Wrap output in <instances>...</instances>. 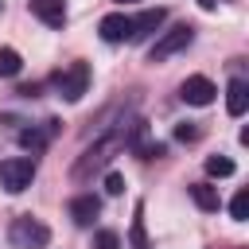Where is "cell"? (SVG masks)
<instances>
[{
    "label": "cell",
    "mask_w": 249,
    "mask_h": 249,
    "mask_svg": "<svg viewBox=\"0 0 249 249\" xmlns=\"http://www.w3.org/2000/svg\"><path fill=\"white\" fill-rule=\"evenodd\" d=\"M31 12L47 27H62L66 23V0H31Z\"/></svg>",
    "instance_id": "8fae6325"
},
{
    "label": "cell",
    "mask_w": 249,
    "mask_h": 249,
    "mask_svg": "<svg viewBox=\"0 0 249 249\" xmlns=\"http://www.w3.org/2000/svg\"><path fill=\"white\" fill-rule=\"evenodd\" d=\"M54 132H58V121H47V128H23V132H19V144H23L31 156H39Z\"/></svg>",
    "instance_id": "4fadbf2b"
},
{
    "label": "cell",
    "mask_w": 249,
    "mask_h": 249,
    "mask_svg": "<svg viewBox=\"0 0 249 249\" xmlns=\"http://www.w3.org/2000/svg\"><path fill=\"white\" fill-rule=\"evenodd\" d=\"M121 148H124L121 132H105V136H101L97 144H89V148L82 152V160L74 163V171H70V175H74V179H86V175L101 171V167H105V163H109V160H113V156H117Z\"/></svg>",
    "instance_id": "6da1fadb"
},
{
    "label": "cell",
    "mask_w": 249,
    "mask_h": 249,
    "mask_svg": "<svg viewBox=\"0 0 249 249\" xmlns=\"http://www.w3.org/2000/svg\"><path fill=\"white\" fill-rule=\"evenodd\" d=\"M187 191H191V198H195V206H198V210H206V214L222 206V198H218V187H210V183H191Z\"/></svg>",
    "instance_id": "5bb4252c"
},
{
    "label": "cell",
    "mask_w": 249,
    "mask_h": 249,
    "mask_svg": "<svg viewBox=\"0 0 249 249\" xmlns=\"http://www.w3.org/2000/svg\"><path fill=\"white\" fill-rule=\"evenodd\" d=\"M117 4H132V0H117Z\"/></svg>",
    "instance_id": "cb8c5ba5"
},
{
    "label": "cell",
    "mask_w": 249,
    "mask_h": 249,
    "mask_svg": "<svg viewBox=\"0 0 249 249\" xmlns=\"http://www.w3.org/2000/svg\"><path fill=\"white\" fill-rule=\"evenodd\" d=\"M167 19V12L163 8H148V12H140V16H128V43H140V39H152L156 31H160V23Z\"/></svg>",
    "instance_id": "52a82bcc"
},
{
    "label": "cell",
    "mask_w": 249,
    "mask_h": 249,
    "mask_svg": "<svg viewBox=\"0 0 249 249\" xmlns=\"http://www.w3.org/2000/svg\"><path fill=\"white\" fill-rule=\"evenodd\" d=\"M86 86H89V66L86 62H70L66 70L54 74V89H58L62 101H78L86 93Z\"/></svg>",
    "instance_id": "8992f818"
},
{
    "label": "cell",
    "mask_w": 249,
    "mask_h": 249,
    "mask_svg": "<svg viewBox=\"0 0 249 249\" xmlns=\"http://www.w3.org/2000/svg\"><path fill=\"white\" fill-rule=\"evenodd\" d=\"M245 109H249V82L245 78H233L226 86V113L230 117H241Z\"/></svg>",
    "instance_id": "30bf717a"
},
{
    "label": "cell",
    "mask_w": 249,
    "mask_h": 249,
    "mask_svg": "<svg viewBox=\"0 0 249 249\" xmlns=\"http://www.w3.org/2000/svg\"><path fill=\"white\" fill-rule=\"evenodd\" d=\"M97 31H101L105 43H124V39H128V16H124V12H113V16H105V19L97 23Z\"/></svg>",
    "instance_id": "7c38bea8"
},
{
    "label": "cell",
    "mask_w": 249,
    "mask_h": 249,
    "mask_svg": "<svg viewBox=\"0 0 249 249\" xmlns=\"http://www.w3.org/2000/svg\"><path fill=\"white\" fill-rule=\"evenodd\" d=\"M19 66H23L19 51H16V47H0V78H16Z\"/></svg>",
    "instance_id": "2e32d148"
},
{
    "label": "cell",
    "mask_w": 249,
    "mask_h": 249,
    "mask_svg": "<svg viewBox=\"0 0 249 249\" xmlns=\"http://www.w3.org/2000/svg\"><path fill=\"white\" fill-rule=\"evenodd\" d=\"M128 245L132 249H148V233H144V206L136 202L132 210V230H128Z\"/></svg>",
    "instance_id": "9a60e30c"
},
{
    "label": "cell",
    "mask_w": 249,
    "mask_h": 249,
    "mask_svg": "<svg viewBox=\"0 0 249 249\" xmlns=\"http://www.w3.org/2000/svg\"><path fill=\"white\" fill-rule=\"evenodd\" d=\"M97 214H101V198H97V195H74V198H70V218H74V226H93Z\"/></svg>",
    "instance_id": "9c48e42d"
},
{
    "label": "cell",
    "mask_w": 249,
    "mask_h": 249,
    "mask_svg": "<svg viewBox=\"0 0 249 249\" xmlns=\"http://www.w3.org/2000/svg\"><path fill=\"white\" fill-rule=\"evenodd\" d=\"M39 89H43L39 82H27V86H19L16 93H19V97H39Z\"/></svg>",
    "instance_id": "7402d4cb"
},
{
    "label": "cell",
    "mask_w": 249,
    "mask_h": 249,
    "mask_svg": "<svg viewBox=\"0 0 249 249\" xmlns=\"http://www.w3.org/2000/svg\"><path fill=\"white\" fill-rule=\"evenodd\" d=\"M191 39H195V27H191V23H175L171 31H163V35L148 47V62H163V58H171V54L187 51V47H191Z\"/></svg>",
    "instance_id": "277c9868"
},
{
    "label": "cell",
    "mask_w": 249,
    "mask_h": 249,
    "mask_svg": "<svg viewBox=\"0 0 249 249\" xmlns=\"http://www.w3.org/2000/svg\"><path fill=\"white\" fill-rule=\"evenodd\" d=\"M105 195H124V179H121L117 171L105 175Z\"/></svg>",
    "instance_id": "44dd1931"
},
{
    "label": "cell",
    "mask_w": 249,
    "mask_h": 249,
    "mask_svg": "<svg viewBox=\"0 0 249 249\" xmlns=\"http://www.w3.org/2000/svg\"><path fill=\"white\" fill-rule=\"evenodd\" d=\"M175 140H183V144H191V140H198V128H195L191 121H183V124H175Z\"/></svg>",
    "instance_id": "ffe728a7"
},
{
    "label": "cell",
    "mask_w": 249,
    "mask_h": 249,
    "mask_svg": "<svg viewBox=\"0 0 249 249\" xmlns=\"http://www.w3.org/2000/svg\"><path fill=\"white\" fill-rule=\"evenodd\" d=\"M31 179H35V160H31V156H12V160L0 163V187H4L8 195L27 191Z\"/></svg>",
    "instance_id": "5b68a950"
},
{
    "label": "cell",
    "mask_w": 249,
    "mask_h": 249,
    "mask_svg": "<svg viewBox=\"0 0 249 249\" xmlns=\"http://www.w3.org/2000/svg\"><path fill=\"white\" fill-rule=\"evenodd\" d=\"M198 4H202V8H214V4H218V0H198Z\"/></svg>",
    "instance_id": "603a6c76"
},
{
    "label": "cell",
    "mask_w": 249,
    "mask_h": 249,
    "mask_svg": "<svg viewBox=\"0 0 249 249\" xmlns=\"http://www.w3.org/2000/svg\"><path fill=\"white\" fill-rule=\"evenodd\" d=\"M230 214H233V222H245V218H249V191H237V195H233Z\"/></svg>",
    "instance_id": "ac0fdd59"
},
{
    "label": "cell",
    "mask_w": 249,
    "mask_h": 249,
    "mask_svg": "<svg viewBox=\"0 0 249 249\" xmlns=\"http://www.w3.org/2000/svg\"><path fill=\"white\" fill-rule=\"evenodd\" d=\"M214 93H218V89H214V82H210V78H202V74H191V78L179 86V97H183L187 105H210V101H214Z\"/></svg>",
    "instance_id": "ba28073f"
},
{
    "label": "cell",
    "mask_w": 249,
    "mask_h": 249,
    "mask_svg": "<svg viewBox=\"0 0 249 249\" xmlns=\"http://www.w3.org/2000/svg\"><path fill=\"white\" fill-rule=\"evenodd\" d=\"M121 140H124V148L128 152H136L140 160H160L167 148L160 144V140H152V128H148V121H128V128H121Z\"/></svg>",
    "instance_id": "3957f363"
},
{
    "label": "cell",
    "mask_w": 249,
    "mask_h": 249,
    "mask_svg": "<svg viewBox=\"0 0 249 249\" xmlns=\"http://www.w3.org/2000/svg\"><path fill=\"white\" fill-rule=\"evenodd\" d=\"M93 249H121V237L113 230H97L93 233Z\"/></svg>",
    "instance_id": "d6986e66"
},
{
    "label": "cell",
    "mask_w": 249,
    "mask_h": 249,
    "mask_svg": "<svg viewBox=\"0 0 249 249\" xmlns=\"http://www.w3.org/2000/svg\"><path fill=\"white\" fill-rule=\"evenodd\" d=\"M206 175H214V179L233 175V160H230V156H210V160H206Z\"/></svg>",
    "instance_id": "e0dca14e"
},
{
    "label": "cell",
    "mask_w": 249,
    "mask_h": 249,
    "mask_svg": "<svg viewBox=\"0 0 249 249\" xmlns=\"http://www.w3.org/2000/svg\"><path fill=\"white\" fill-rule=\"evenodd\" d=\"M8 241H12L16 249H43V245L51 241V230H47L39 218L19 214V218H12V226H8Z\"/></svg>",
    "instance_id": "7a4b0ae2"
}]
</instances>
